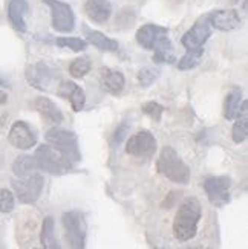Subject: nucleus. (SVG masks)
<instances>
[{
	"label": "nucleus",
	"instance_id": "26",
	"mask_svg": "<svg viewBox=\"0 0 248 249\" xmlns=\"http://www.w3.org/2000/svg\"><path fill=\"white\" fill-rule=\"evenodd\" d=\"M92 69V64H91V60L86 58V57H78L75 58L71 64H69V73L71 77L74 78H83L86 77Z\"/></svg>",
	"mask_w": 248,
	"mask_h": 249
},
{
	"label": "nucleus",
	"instance_id": "24",
	"mask_svg": "<svg viewBox=\"0 0 248 249\" xmlns=\"http://www.w3.org/2000/svg\"><path fill=\"white\" fill-rule=\"evenodd\" d=\"M37 170L38 167L36 164L34 156H26V155L19 156L13 164V171L17 178L31 176V175H34V173H37Z\"/></svg>",
	"mask_w": 248,
	"mask_h": 249
},
{
	"label": "nucleus",
	"instance_id": "15",
	"mask_svg": "<svg viewBox=\"0 0 248 249\" xmlns=\"http://www.w3.org/2000/svg\"><path fill=\"white\" fill-rule=\"evenodd\" d=\"M57 93L61 96V98L69 100L74 112H81L83 110V107L86 104V93L77 83L61 81L58 84V88H57Z\"/></svg>",
	"mask_w": 248,
	"mask_h": 249
},
{
	"label": "nucleus",
	"instance_id": "31",
	"mask_svg": "<svg viewBox=\"0 0 248 249\" xmlns=\"http://www.w3.org/2000/svg\"><path fill=\"white\" fill-rule=\"evenodd\" d=\"M14 210V194L6 188H0V213H11Z\"/></svg>",
	"mask_w": 248,
	"mask_h": 249
},
{
	"label": "nucleus",
	"instance_id": "10",
	"mask_svg": "<svg viewBox=\"0 0 248 249\" xmlns=\"http://www.w3.org/2000/svg\"><path fill=\"white\" fill-rule=\"evenodd\" d=\"M211 36V25L207 17L199 18L181 38L182 46L187 51H198L204 49V45Z\"/></svg>",
	"mask_w": 248,
	"mask_h": 249
},
{
	"label": "nucleus",
	"instance_id": "18",
	"mask_svg": "<svg viewBox=\"0 0 248 249\" xmlns=\"http://www.w3.org/2000/svg\"><path fill=\"white\" fill-rule=\"evenodd\" d=\"M28 0H9L8 3V18L13 28L19 32H26V14H28Z\"/></svg>",
	"mask_w": 248,
	"mask_h": 249
},
{
	"label": "nucleus",
	"instance_id": "2",
	"mask_svg": "<svg viewBox=\"0 0 248 249\" xmlns=\"http://www.w3.org/2000/svg\"><path fill=\"white\" fill-rule=\"evenodd\" d=\"M156 168L158 171L167 178L169 180L175 183H186L190 182V168L184 160L179 158L175 148L164 147L161 150V153L156 160Z\"/></svg>",
	"mask_w": 248,
	"mask_h": 249
},
{
	"label": "nucleus",
	"instance_id": "25",
	"mask_svg": "<svg viewBox=\"0 0 248 249\" xmlns=\"http://www.w3.org/2000/svg\"><path fill=\"white\" fill-rule=\"evenodd\" d=\"M248 109H245L238 118H236L234 125H233V130H231V138L236 144H241L247 139L248 136V115H247Z\"/></svg>",
	"mask_w": 248,
	"mask_h": 249
},
{
	"label": "nucleus",
	"instance_id": "23",
	"mask_svg": "<svg viewBox=\"0 0 248 249\" xmlns=\"http://www.w3.org/2000/svg\"><path fill=\"white\" fill-rule=\"evenodd\" d=\"M155 53H153V61L155 63H173L176 58H175V49H173V45H172V41L169 38V36H164L161 37L156 45L153 46L152 49Z\"/></svg>",
	"mask_w": 248,
	"mask_h": 249
},
{
	"label": "nucleus",
	"instance_id": "20",
	"mask_svg": "<svg viewBox=\"0 0 248 249\" xmlns=\"http://www.w3.org/2000/svg\"><path fill=\"white\" fill-rule=\"evenodd\" d=\"M245 109H248L247 101L242 100V90L239 88H233L225 100L224 116L225 120H236Z\"/></svg>",
	"mask_w": 248,
	"mask_h": 249
},
{
	"label": "nucleus",
	"instance_id": "32",
	"mask_svg": "<svg viewBox=\"0 0 248 249\" xmlns=\"http://www.w3.org/2000/svg\"><path fill=\"white\" fill-rule=\"evenodd\" d=\"M116 130H120V135H118V133H115V142L116 144H120V141L123 139V136H124V133H126V124L124 125H121L120 128H116Z\"/></svg>",
	"mask_w": 248,
	"mask_h": 249
},
{
	"label": "nucleus",
	"instance_id": "33",
	"mask_svg": "<svg viewBox=\"0 0 248 249\" xmlns=\"http://www.w3.org/2000/svg\"><path fill=\"white\" fill-rule=\"evenodd\" d=\"M6 100H8L6 93H5V92H2V90H0V104H5V103H6Z\"/></svg>",
	"mask_w": 248,
	"mask_h": 249
},
{
	"label": "nucleus",
	"instance_id": "7",
	"mask_svg": "<svg viewBox=\"0 0 248 249\" xmlns=\"http://www.w3.org/2000/svg\"><path fill=\"white\" fill-rule=\"evenodd\" d=\"M51 11V25L57 32H71L75 28V14L63 0H43Z\"/></svg>",
	"mask_w": 248,
	"mask_h": 249
},
{
	"label": "nucleus",
	"instance_id": "13",
	"mask_svg": "<svg viewBox=\"0 0 248 249\" xmlns=\"http://www.w3.org/2000/svg\"><path fill=\"white\" fill-rule=\"evenodd\" d=\"M211 28L219 31H233L241 26V16L236 9H219L211 13L209 17Z\"/></svg>",
	"mask_w": 248,
	"mask_h": 249
},
{
	"label": "nucleus",
	"instance_id": "19",
	"mask_svg": "<svg viewBox=\"0 0 248 249\" xmlns=\"http://www.w3.org/2000/svg\"><path fill=\"white\" fill-rule=\"evenodd\" d=\"M34 109L43 116V120L52 124H60L63 123V113L57 107V104L52 100L46 98V96H37L34 100Z\"/></svg>",
	"mask_w": 248,
	"mask_h": 249
},
{
	"label": "nucleus",
	"instance_id": "1",
	"mask_svg": "<svg viewBox=\"0 0 248 249\" xmlns=\"http://www.w3.org/2000/svg\"><path fill=\"white\" fill-rule=\"evenodd\" d=\"M202 217V208L196 197H187L179 205L173 219V235L179 242L191 240L198 232V225Z\"/></svg>",
	"mask_w": 248,
	"mask_h": 249
},
{
	"label": "nucleus",
	"instance_id": "12",
	"mask_svg": "<svg viewBox=\"0 0 248 249\" xmlns=\"http://www.w3.org/2000/svg\"><path fill=\"white\" fill-rule=\"evenodd\" d=\"M9 142L19 150H29L37 144V136L31 125L25 121H16L9 130Z\"/></svg>",
	"mask_w": 248,
	"mask_h": 249
},
{
	"label": "nucleus",
	"instance_id": "11",
	"mask_svg": "<svg viewBox=\"0 0 248 249\" xmlns=\"http://www.w3.org/2000/svg\"><path fill=\"white\" fill-rule=\"evenodd\" d=\"M26 80L31 86H34L38 90H49L51 84L56 80V72L49 68L46 63H36L31 64L26 69Z\"/></svg>",
	"mask_w": 248,
	"mask_h": 249
},
{
	"label": "nucleus",
	"instance_id": "17",
	"mask_svg": "<svg viewBox=\"0 0 248 249\" xmlns=\"http://www.w3.org/2000/svg\"><path fill=\"white\" fill-rule=\"evenodd\" d=\"M84 13L95 23H106L112 16V5L109 0H86Z\"/></svg>",
	"mask_w": 248,
	"mask_h": 249
},
{
	"label": "nucleus",
	"instance_id": "6",
	"mask_svg": "<svg viewBox=\"0 0 248 249\" xmlns=\"http://www.w3.org/2000/svg\"><path fill=\"white\" fill-rule=\"evenodd\" d=\"M43 185H45V179H43L40 173H34L31 176L13 180V188L16 191L17 199L26 205H32L38 200Z\"/></svg>",
	"mask_w": 248,
	"mask_h": 249
},
{
	"label": "nucleus",
	"instance_id": "8",
	"mask_svg": "<svg viewBox=\"0 0 248 249\" xmlns=\"http://www.w3.org/2000/svg\"><path fill=\"white\" fill-rule=\"evenodd\" d=\"M231 179L229 176H210L204 182V190L213 207H224L230 202Z\"/></svg>",
	"mask_w": 248,
	"mask_h": 249
},
{
	"label": "nucleus",
	"instance_id": "16",
	"mask_svg": "<svg viewBox=\"0 0 248 249\" xmlns=\"http://www.w3.org/2000/svg\"><path fill=\"white\" fill-rule=\"evenodd\" d=\"M124 84H126V78L123 72L111 68H103L100 71V86L103 90L112 95H118L124 89Z\"/></svg>",
	"mask_w": 248,
	"mask_h": 249
},
{
	"label": "nucleus",
	"instance_id": "4",
	"mask_svg": "<svg viewBox=\"0 0 248 249\" xmlns=\"http://www.w3.org/2000/svg\"><path fill=\"white\" fill-rule=\"evenodd\" d=\"M48 144L56 147L58 151H61L63 156L66 158L71 164H77L81 159L80 147H78V138L71 130L64 128H51L46 133Z\"/></svg>",
	"mask_w": 248,
	"mask_h": 249
},
{
	"label": "nucleus",
	"instance_id": "29",
	"mask_svg": "<svg viewBox=\"0 0 248 249\" xmlns=\"http://www.w3.org/2000/svg\"><path fill=\"white\" fill-rule=\"evenodd\" d=\"M159 77V69L155 68H144L138 72V83L141 88H149L152 86Z\"/></svg>",
	"mask_w": 248,
	"mask_h": 249
},
{
	"label": "nucleus",
	"instance_id": "14",
	"mask_svg": "<svg viewBox=\"0 0 248 249\" xmlns=\"http://www.w3.org/2000/svg\"><path fill=\"white\" fill-rule=\"evenodd\" d=\"M164 36H169L167 28L159 26V25H153V23H147V25H143L136 31L135 38L141 48L152 51L153 46L156 45V41Z\"/></svg>",
	"mask_w": 248,
	"mask_h": 249
},
{
	"label": "nucleus",
	"instance_id": "27",
	"mask_svg": "<svg viewBox=\"0 0 248 249\" xmlns=\"http://www.w3.org/2000/svg\"><path fill=\"white\" fill-rule=\"evenodd\" d=\"M204 55V49H198V51H187L186 55L182 57L178 63L179 71H190L195 69L198 64L201 63Z\"/></svg>",
	"mask_w": 248,
	"mask_h": 249
},
{
	"label": "nucleus",
	"instance_id": "30",
	"mask_svg": "<svg viewBox=\"0 0 248 249\" xmlns=\"http://www.w3.org/2000/svg\"><path fill=\"white\" fill-rule=\"evenodd\" d=\"M141 110H143V113L152 118V120L159 121L161 116L164 113V106H161L159 103H155V101H147L141 106Z\"/></svg>",
	"mask_w": 248,
	"mask_h": 249
},
{
	"label": "nucleus",
	"instance_id": "22",
	"mask_svg": "<svg viewBox=\"0 0 248 249\" xmlns=\"http://www.w3.org/2000/svg\"><path fill=\"white\" fill-rule=\"evenodd\" d=\"M40 240L43 249H61L60 242L56 235V222H54V217H51V215L45 217V220L41 223Z\"/></svg>",
	"mask_w": 248,
	"mask_h": 249
},
{
	"label": "nucleus",
	"instance_id": "9",
	"mask_svg": "<svg viewBox=\"0 0 248 249\" xmlns=\"http://www.w3.org/2000/svg\"><path fill=\"white\" fill-rule=\"evenodd\" d=\"M126 151L135 158H150L156 151V139L149 130H139L127 139Z\"/></svg>",
	"mask_w": 248,
	"mask_h": 249
},
{
	"label": "nucleus",
	"instance_id": "5",
	"mask_svg": "<svg viewBox=\"0 0 248 249\" xmlns=\"http://www.w3.org/2000/svg\"><path fill=\"white\" fill-rule=\"evenodd\" d=\"M64 234L69 249H84L86 246V234H88V225H86L84 214L80 211H66L61 217Z\"/></svg>",
	"mask_w": 248,
	"mask_h": 249
},
{
	"label": "nucleus",
	"instance_id": "21",
	"mask_svg": "<svg viewBox=\"0 0 248 249\" xmlns=\"http://www.w3.org/2000/svg\"><path fill=\"white\" fill-rule=\"evenodd\" d=\"M86 40H88L91 45H94L96 49L104 51V52H116L118 48H120L116 40L104 36L100 31L86 29Z\"/></svg>",
	"mask_w": 248,
	"mask_h": 249
},
{
	"label": "nucleus",
	"instance_id": "28",
	"mask_svg": "<svg viewBox=\"0 0 248 249\" xmlns=\"http://www.w3.org/2000/svg\"><path fill=\"white\" fill-rule=\"evenodd\" d=\"M56 45L60 48H68L74 52H81L88 48V41H84L78 37H57Z\"/></svg>",
	"mask_w": 248,
	"mask_h": 249
},
{
	"label": "nucleus",
	"instance_id": "3",
	"mask_svg": "<svg viewBox=\"0 0 248 249\" xmlns=\"http://www.w3.org/2000/svg\"><path fill=\"white\" fill-rule=\"evenodd\" d=\"M36 164L38 170H43L49 173V175L61 176L69 173L74 167V164L63 156L61 151H58L56 147H52L51 144H43L36 150Z\"/></svg>",
	"mask_w": 248,
	"mask_h": 249
},
{
	"label": "nucleus",
	"instance_id": "34",
	"mask_svg": "<svg viewBox=\"0 0 248 249\" xmlns=\"http://www.w3.org/2000/svg\"><path fill=\"white\" fill-rule=\"evenodd\" d=\"M233 2H234V3H236V2H238V0H233Z\"/></svg>",
	"mask_w": 248,
	"mask_h": 249
}]
</instances>
